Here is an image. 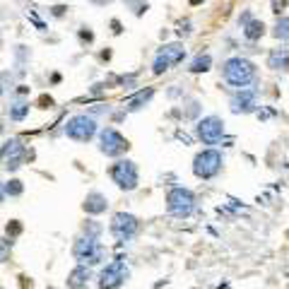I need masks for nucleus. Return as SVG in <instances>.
Segmentation results:
<instances>
[{
    "instance_id": "f8f14e48",
    "label": "nucleus",
    "mask_w": 289,
    "mask_h": 289,
    "mask_svg": "<svg viewBox=\"0 0 289 289\" xmlns=\"http://www.w3.org/2000/svg\"><path fill=\"white\" fill-rule=\"evenodd\" d=\"M90 282H92V270L87 265H77V268H72V270L68 272L65 284H68V289H87Z\"/></svg>"
},
{
    "instance_id": "a211bd4d",
    "label": "nucleus",
    "mask_w": 289,
    "mask_h": 289,
    "mask_svg": "<svg viewBox=\"0 0 289 289\" xmlns=\"http://www.w3.org/2000/svg\"><path fill=\"white\" fill-rule=\"evenodd\" d=\"M101 232H104V226L99 222H94V219H87L84 224H82V234L90 236V239H99Z\"/></svg>"
},
{
    "instance_id": "c756f323",
    "label": "nucleus",
    "mask_w": 289,
    "mask_h": 289,
    "mask_svg": "<svg viewBox=\"0 0 289 289\" xmlns=\"http://www.w3.org/2000/svg\"><path fill=\"white\" fill-rule=\"evenodd\" d=\"M48 289H55V287H48Z\"/></svg>"
},
{
    "instance_id": "cd10ccee",
    "label": "nucleus",
    "mask_w": 289,
    "mask_h": 289,
    "mask_svg": "<svg viewBox=\"0 0 289 289\" xmlns=\"http://www.w3.org/2000/svg\"><path fill=\"white\" fill-rule=\"evenodd\" d=\"M200 3H203V0H190V5H200Z\"/></svg>"
},
{
    "instance_id": "20e7f679",
    "label": "nucleus",
    "mask_w": 289,
    "mask_h": 289,
    "mask_svg": "<svg viewBox=\"0 0 289 289\" xmlns=\"http://www.w3.org/2000/svg\"><path fill=\"white\" fill-rule=\"evenodd\" d=\"M130 277L126 261H111L106 268H101L99 277H97V287L99 289H121Z\"/></svg>"
},
{
    "instance_id": "5701e85b",
    "label": "nucleus",
    "mask_w": 289,
    "mask_h": 289,
    "mask_svg": "<svg viewBox=\"0 0 289 289\" xmlns=\"http://www.w3.org/2000/svg\"><path fill=\"white\" fill-rule=\"evenodd\" d=\"M27 113H29V106L22 104V101H17L15 106H10V118H15V121H22Z\"/></svg>"
},
{
    "instance_id": "423d86ee",
    "label": "nucleus",
    "mask_w": 289,
    "mask_h": 289,
    "mask_svg": "<svg viewBox=\"0 0 289 289\" xmlns=\"http://www.w3.org/2000/svg\"><path fill=\"white\" fill-rule=\"evenodd\" d=\"M108 229H111V234L116 236L118 241H130L140 232V219L135 215H130V212H116L111 217Z\"/></svg>"
},
{
    "instance_id": "393cba45",
    "label": "nucleus",
    "mask_w": 289,
    "mask_h": 289,
    "mask_svg": "<svg viewBox=\"0 0 289 289\" xmlns=\"http://www.w3.org/2000/svg\"><path fill=\"white\" fill-rule=\"evenodd\" d=\"M5 232H8V236H10V239H15V236H19V234H22V224H19L17 219H12V222H10V224L5 226Z\"/></svg>"
},
{
    "instance_id": "dca6fc26",
    "label": "nucleus",
    "mask_w": 289,
    "mask_h": 289,
    "mask_svg": "<svg viewBox=\"0 0 289 289\" xmlns=\"http://www.w3.org/2000/svg\"><path fill=\"white\" fill-rule=\"evenodd\" d=\"M268 63L275 70H289V48H275L268 58Z\"/></svg>"
},
{
    "instance_id": "0eeeda50",
    "label": "nucleus",
    "mask_w": 289,
    "mask_h": 289,
    "mask_svg": "<svg viewBox=\"0 0 289 289\" xmlns=\"http://www.w3.org/2000/svg\"><path fill=\"white\" fill-rule=\"evenodd\" d=\"M222 169V154L217 152V150H205V152H200L195 159H193V174L198 176V179H212L217 176Z\"/></svg>"
},
{
    "instance_id": "7ed1b4c3",
    "label": "nucleus",
    "mask_w": 289,
    "mask_h": 289,
    "mask_svg": "<svg viewBox=\"0 0 289 289\" xmlns=\"http://www.w3.org/2000/svg\"><path fill=\"white\" fill-rule=\"evenodd\" d=\"M166 210L174 217H190L193 210H195V195H193V190L183 188V186L171 188L166 193Z\"/></svg>"
},
{
    "instance_id": "9d476101",
    "label": "nucleus",
    "mask_w": 289,
    "mask_h": 289,
    "mask_svg": "<svg viewBox=\"0 0 289 289\" xmlns=\"http://www.w3.org/2000/svg\"><path fill=\"white\" fill-rule=\"evenodd\" d=\"M186 58V48L181 44H166L157 53V58H154V72L157 75H162L164 70H169L171 65H176V63H181Z\"/></svg>"
},
{
    "instance_id": "4be33fe9",
    "label": "nucleus",
    "mask_w": 289,
    "mask_h": 289,
    "mask_svg": "<svg viewBox=\"0 0 289 289\" xmlns=\"http://www.w3.org/2000/svg\"><path fill=\"white\" fill-rule=\"evenodd\" d=\"M275 36L277 39H289V17H280L275 24Z\"/></svg>"
},
{
    "instance_id": "1a4fd4ad",
    "label": "nucleus",
    "mask_w": 289,
    "mask_h": 289,
    "mask_svg": "<svg viewBox=\"0 0 289 289\" xmlns=\"http://www.w3.org/2000/svg\"><path fill=\"white\" fill-rule=\"evenodd\" d=\"M99 142H101L99 150L106 154V157H121V154H123L128 147H130L126 137L121 135L118 130H113V128H104V130H101Z\"/></svg>"
},
{
    "instance_id": "f03ea898",
    "label": "nucleus",
    "mask_w": 289,
    "mask_h": 289,
    "mask_svg": "<svg viewBox=\"0 0 289 289\" xmlns=\"http://www.w3.org/2000/svg\"><path fill=\"white\" fill-rule=\"evenodd\" d=\"M222 72H224V80L234 87H246L255 80V65L246 58H229Z\"/></svg>"
},
{
    "instance_id": "6ab92c4d",
    "label": "nucleus",
    "mask_w": 289,
    "mask_h": 289,
    "mask_svg": "<svg viewBox=\"0 0 289 289\" xmlns=\"http://www.w3.org/2000/svg\"><path fill=\"white\" fill-rule=\"evenodd\" d=\"M152 94H154V92H152V90H144V92H137L135 97H133V99L128 101V108H130V111H135V108H140V106H142V104H147V101L152 99Z\"/></svg>"
},
{
    "instance_id": "4468645a",
    "label": "nucleus",
    "mask_w": 289,
    "mask_h": 289,
    "mask_svg": "<svg viewBox=\"0 0 289 289\" xmlns=\"http://www.w3.org/2000/svg\"><path fill=\"white\" fill-rule=\"evenodd\" d=\"M108 208V198L104 195V193H90L87 198H84V203H82V210L87 212V215H101V212H106Z\"/></svg>"
},
{
    "instance_id": "9b49d317",
    "label": "nucleus",
    "mask_w": 289,
    "mask_h": 289,
    "mask_svg": "<svg viewBox=\"0 0 289 289\" xmlns=\"http://www.w3.org/2000/svg\"><path fill=\"white\" fill-rule=\"evenodd\" d=\"M198 135L203 142L217 144L222 140V135H224V123H222V118H217V116L203 118L198 123Z\"/></svg>"
},
{
    "instance_id": "f257e3e1",
    "label": "nucleus",
    "mask_w": 289,
    "mask_h": 289,
    "mask_svg": "<svg viewBox=\"0 0 289 289\" xmlns=\"http://www.w3.org/2000/svg\"><path fill=\"white\" fill-rule=\"evenodd\" d=\"M72 258L80 263V265H99L106 258V248L99 244V239H90V236H80L75 244H72Z\"/></svg>"
},
{
    "instance_id": "6e6552de",
    "label": "nucleus",
    "mask_w": 289,
    "mask_h": 289,
    "mask_svg": "<svg viewBox=\"0 0 289 289\" xmlns=\"http://www.w3.org/2000/svg\"><path fill=\"white\" fill-rule=\"evenodd\" d=\"M65 135L77 142H87L97 135V121L92 116H72L65 123Z\"/></svg>"
},
{
    "instance_id": "2eb2a0df",
    "label": "nucleus",
    "mask_w": 289,
    "mask_h": 289,
    "mask_svg": "<svg viewBox=\"0 0 289 289\" xmlns=\"http://www.w3.org/2000/svg\"><path fill=\"white\" fill-rule=\"evenodd\" d=\"M5 157H8V169H17L19 162H22V154H24V147H22V142L19 140H10L8 147H5Z\"/></svg>"
},
{
    "instance_id": "ddd939ff",
    "label": "nucleus",
    "mask_w": 289,
    "mask_h": 289,
    "mask_svg": "<svg viewBox=\"0 0 289 289\" xmlns=\"http://www.w3.org/2000/svg\"><path fill=\"white\" fill-rule=\"evenodd\" d=\"M255 106H258L255 92H241L232 99V111L234 113H248V111H255Z\"/></svg>"
},
{
    "instance_id": "b1692460",
    "label": "nucleus",
    "mask_w": 289,
    "mask_h": 289,
    "mask_svg": "<svg viewBox=\"0 0 289 289\" xmlns=\"http://www.w3.org/2000/svg\"><path fill=\"white\" fill-rule=\"evenodd\" d=\"M10 251H12V241L0 236V263H8L10 261Z\"/></svg>"
},
{
    "instance_id": "39448f33",
    "label": "nucleus",
    "mask_w": 289,
    "mask_h": 289,
    "mask_svg": "<svg viewBox=\"0 0 289 289\" xmlns=\"http://www.w3.org/2000/svg\"><path fill=\"white\" fill-rule=\"evenodd\" d=\"M108 176H111V181L116 183L118 188H123V190H135L137 181H140L135 162H130V159H121V162H116L113 166H111Z\"/></svg>"
},
{
    "instance_id": "aec40b11",
    "label": "nucleus",
    "mask_w": 289,
    "mask_h": 289,
    "mask_svg": "<svg viewBox=\"0 0 289 289\" xmlns=\"http://www.w3.org/2000/svg\"><path fill=\"white\" fill-rule=\"evenodd\" d=\"M3 188H5V195H10V198H17V195L24 193V186H22V181H17V179H12L10 183H5Z\"/></svg>"
},
{
    "instance_id": "a878e982",
    "label": "nucleus",
    "mask_w": 289,
    "mask_h": 289,
    "mask_svg": "<svg viewBox=\"0 0 289 289\" xmlns=\"http://www.w3.org/2000/svg\"><path fill=\"white\" fill-rule=\"evenodd\" d=\"M19 280H22V287H24V289H32V287H34V284H32V280H29L27 275H19Z\"/></svg>"
},
{
    "instance_id": "f3484780",
    "label": "nucleus",
    "mask_w": 289,
    "mask_h": 289,
    "mask_svg": "<svg viewBox=\"0 0 289 289\" xmlns=\"http://www.w3.org/2000/svg\"><path fill=\"white\" fill-rule=\"evenodd\" d=\"M263 29H265V27H263L261 19H248V22H244V34H246V39H251V41L261 39Z\"/></svg>"
},
{
    "instance_id": "c85d7f7f",
    "label": "nucleus",
    "mask_w": 289,
    "mask_h": 289,
    "mask_svg": "<svg viewBox=\"0 0 289 289\" xmlns=\"http://www.w3.org/2000/svg\"><path fill=\"white\" fill-rule=\"evenodd\" d=\"M92 3H108V0H92Z\"/></svg>"
},
{
    "instance_id": "412c9836",
    "label": "nucleus",
    "mask_w": 289,
    "mask_h": 289,
    "mask_svg": "<svg viewBox=\"0 0 289 289\" xmlns=\"http://www.w3.org/2000/svg\"><path fill=\"white\" fill-rule=\"evenodd\" d=\"M210 65H212V58L205 53V55H198V58L193 61L190 70H193V72H205V70H210Z\"/></svg>"
},
{
    "instance_id": "bb28decb",
    "label": "nucleus",
    "mask_w": 289,
    "mask_h": 289,
    "mask_svg": "<svg viewBox=\"0 0 289 289\" xmlns=\"http://www.w3.org/2000/svg\"><path fill=\"white\" fill-rule=\"evenodd\" d=\"M3 198H5V188L0 186V203H3Z\"/></svg>"
}]
</instances>
